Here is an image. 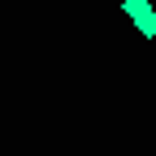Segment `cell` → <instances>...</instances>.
Returning <instances> with one entry per match:
<instances>
[{
    "instance_id": "6da1fadb",
    "label": "cell",
    "mask_w": 156,
    "mask_h": 156,
    "mask_svg": "<svg viewBox=\"0 0 156 156\" xmlns=\"http://www.w3.org/2000/svg\"><path fill=\"white\" fill-rule=\"evenodd\" d=\"M134 26H139V30H143V35H147V39H156V9H152V5H147V9H143V13H139V17H134Z\"/></svg>"
},
{
    "instance_id": "7a4b0ae2",
    "label": "cell",
    "mask_w": 156,
    "mask_h": 156,
    "mask_svg": "<svg viewBox=\"0 0 156 156\" xmlns=\"http://www.w3.org/2000/svg\"><path fill=\"white\" fill-rule=\"evenodd\" d=\"M122 9H126V13H130V17H139V13H143V9H147V0H122Z\"/></svg>"
}]
</instances>
